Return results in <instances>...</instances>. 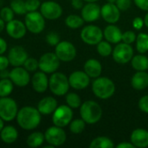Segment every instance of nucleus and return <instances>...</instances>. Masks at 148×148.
<instances>
[{"label": "nucleus", "instance_id": "f257e3e1", "mask_svg": "<svg viewBox=\"0 0 148 148\" xmlns=\"http://www.w3.org/2000/svg\"><path fill=\"white\" fill-rule=\"evenodd\" d=\"M16 119L22 129L31 131L40 125L42 114L37 108L31 106H25L18 110Z\"/></svg>", "mask_w": 148, "mask_h": 148}, {"label": "nucleus", "instance_id": "f03ea898", "mask_svg": "<svg viewBox=\"0 0 148 148\" xmlns=\"http://www.w3.org/2000/svg\"><path fill=\"white\" fill-rule=\"evenodd\" d=\"M80 114L86 124H95L102 116V109L96 101H86L80 107Z\"/></svg>", "mask_w": 148, "mask_h": 148}, {"label": "nucleus", "instance_id": "7ed1b4c3", "mask_svg": "<svg viewBox=\"0 0 148 148\" xmlns=\"http://www.w3.org/2000/svg\"><path fill=\"white\" fill-rule=\"evenodd\" d=\"M92 90L97 98L107 100L114 95L115 92V85L111 79L99 76L93 82Z\"/></svg>", "mask_w": 148, "mask_h": 148}, {"label": "nucleus", "instance_id": "20e7f679", "mask_svg": "<svg viewBox=\"0 0 148 148\" xmlns=\"http://www.w3.org/2000/svg\"><path fill=\"white\" fill-rule=\"evenodd\" d=\"M69 78L61 72H54L49 78V88L56 96L65 95L69 89Z\"/></svg>", "mask_w": 148, "mask_h": 148}, {"label": "nucleus", "instance_id": "39448f33", "mask_svg": "<svg viewBox=\"0 0 148 148\" xmlns=\"http://www.w3.org/2000/svg\"><path fill=\"white\" fill-rule=\"evenodd\" d=\"M24 23L27 30L32 34H40L45 28V18L41 12H27L24 17Z\"/></svg>", "mask_w": 148, "mask_h": 148}, {"label": "nucleus", "instance_id": "423d86ee", "mask_svg": "<svg viewBox=\"0 0 148 148\" xmlns=\"http://www.w3.org/2000/svg\"><path fill=\"white\" fill-rule=\"evenodd\" d=\"M18 106L16 101L7 97H0V117L6 122H10L16 119L17 112H18Z\"/></svg>", "mask_w": 148, "mask_h": 148}, {"label": "nucleus", "instance_id": "0eeeda50", "mask_svg": "<svg viewBox=\"0 0 148 148\" xmlns=\"http://www.w3.org/2000/svg\"><path fill=\"white\" fill-rule=\"evenodd\" d=\"M73 119V111L68 105H61L56 108L52 114V122L55 126L65 127L71 122Z\"/></svg>", "mask_w": 148, "mask_h": 148}, {"label": "nucleus", "instance_id": "6e6552de", "mask_svg": "<svg viewBox=\"0 0 148 148\" xmlns=\"http://www.w3.org/2000/svg\"><path fill=\"white\" fill-rule=\"evenodd\" d=\"M45 141L52 147H60L67 140V135L62 127L57 126L49 127L44 133Z\"/></svg>", "mask_w": 148, "mask_h": 148}, {"label": "nucleus", "instance_id": "1a4fd4ad", "mask_svg": "<svg viewBox=\"0 0 148 148\" xmlns=\"http://www.w3.org/2000/svg\"><path fill=\"white\" fill-rule=\"evenodd\" d=\"M60 62L61 61L55 53H45L38 60L39 69L46 74H52L59 69Z\"/></svg>", "mask_w": 148, "mask_h": 148}, {"label": "nucleus", "instance_id": "9d476101", "mask_svg": "<svg viewBox=\"0 0 148 148\" xmlns=\"http://www.w3.org/2000/svg\"><path fill=\"white\" fill-rule=\"evenodd\" d=\"M82 40L88 45H97L103 38V31L96 25H87L81 31Z\"/></svg>", "mask_w": 148, "mask_h": 148}, {"label": "nucleus", "instance_id": "9b49d317", "mask_svg": "<svg viewBox=\"0 0 148 148\" xmlns=\"http://www.w3.org/2000/svg\"><path fill=\"white\" fill-rule=\"evenodd\" d=\"M55 54L62 62H71L76 56V49L75 45L69 41L60 42L55 48Z\"/></svg>", "mask_w": 148, "mask_h": 148}, {"label": "nucleus", "instance_id": "f8f14e48", "mask_svg": "<svg viewBox=\"0 0 148 148\" xmlns=\"http://www.w3.org/2000/svg\"><path fill=\"white\" fill-rule=\"evenodd\" d=\"M113 58L120 64H126L130 62L134 56V49L130 44L119 42L113 49Z\"/></svg>", "mask_w": 148, "mask_h": 148}, {"label": "nucleus", "instance_id": "ddd939ff", "mask_svg": "<svg viewBox=\"0 0 148 148\" xmlns=\"http://www.w3.org/2000/svg\"><path fill=\"white\" fill-rule=\"evenodd\" d=\"M9 78L13 82V84L19 88H24L30 82V75L29 72L26 70L23 67H13L11 70H10Z\"/></svg>", "mask_w": 148, "mask_h": 148}, {"label": "nucleus", "instance_id": "4468645a", "mask_svg": "<svg viewBox=\"0 0 148 148\" xmlns=\"http://www.w3.org/2000/svg\"><path fill=\"white\" fill-rule=\"evenodd\" d=\"M40 12L48 20H56L62 14V6L55 1H45L41 3Z\"/></svg>", "mask_w": 148, "mask_h": 148}, {"label": "nucleus", "instance_id": "2eb2a0df", "mask_svg": "<svg viewBox=\"0 0 148 148\" xmlns=\"http://www.w3.org/2000/svg\"><path fill=\"white\" fill-rule=\"evenodd\" d=\"M5 29L7 34L11 38L16 40L22 39L23 37H24L27 32V28L25 26V23L17 19H13L6 23Z\"/></svg>", "mask_w": 148, "mask_h": 148}, {"label": "nucleus", "instance_id": "dca6fc26", "mask_svg": "<svg viewBox=\"0 0 148 148\" xmlns=\"http://www.w3.org/2000/svg\"><path fill=\"white\" fill-rule=\"evenodd\" d=\"M7 57L9 59L10 65L13 67H19L23 65L24 62L29 57V56L26 49L23 47L14 46L9 50Z\"/></svg>", "mask_w": 148, "mask_h": 148}, {"label": "nucleus", "instance_id": "f3484780", "mask_svg": "<svg viewBox=\"0 0 148 148\" xmlns=\"http://www.w3.org/2000/svg\"><path fill=\"white\" fill-rule=\"evenodd\" d=\"M69 85L72 88L76 90H82L90 83V77L85 73V71H74L69 77Z\"/></svg>", "mask_w": 148, "mask_h": 148}, {"label": "nucleus", "instance_id": "a211bd4d", "mask_svg": "<svg viewBox=\"0 0 148 148\" xmlns=\"http://www.w3.org/2000/svg\"><path fill=\"white\" fill-rule=\"evenodd\" d=\"M101 17L108 23H115L120 20L121 10L115 3H108L101 8Z\"/></svg>", "mask_w": 148, "mask_h": 148}, {"label": "nucleus", "instance_id": "6ab92c4d", "mask_svg": "<svg viewBox=\"0 0 148 148\" xmlns=\"http://www.w3.org/2000/svg\"><path fill=\"white\" fill-rule=\"evenodd\" d=\"M30 82L34 91L39 94L44 93L49 88V78L47 74L41 70L34 73L30 79Z\"/></svg>", "mask_w": 148, "mask_h": 148}, {"label": "nucleus", "instance_id": "aec40b11", "mask_svg": "<svg viewBox=\"0 0 148 148\" xmlns=\"http://www.w3.org/2000/svg\"><path fill=\"white\" fill-rule=\"evenodd\" d=\"M101 16V7L95 3H88L82 9V17L85 22L92 23L99 19Z\"/></svg>", "mask_w": 148, "mask_h": 148}, {"label": "nucleus", "instance_id": "412c9836", "mask_svg": "<svg viewBox=\"0 0 148 148\" xmlns=\"http://www.w3.org/2000/svg\"><path fill=\"white\" fill-rule=\"evenodd\" d=\"M58 107L57 101L52 96H46L37 103V109L42 115L52 114Z\"/></svg>", "mask_w": 148, "mask_h": 148}, {"label": "nucleus", "instance_id": "4be33fe9", "mask_svg": "<svg viewBox=\"0 0 148 148\" xmlns=\"http://www.w3.org/2000/svg\"><path fill=\"white\" fill-rule=\"evenodd\" d=\"M131 143L135 147L139 148H145L148 147V131L137 128L134 130L130 136Z\"/></svg>", "mask_w": 148, "mask_h": 148}, {"label": "nucleus", "instance_id": "5701e85b", "mask_svg": "<svg viewBox=\"0 0 148 148\" xmlns=\"http://www.w3.org/2000/svg\"><path fill=\"white\" fill-rule=\"evenodd\" d=\"M103 37L110 43L117 44L121 42L122 39V32L119 27L114 24H109L103 30Z\"/></svg>", "mask_w": 148, "mask_h": 148}, {"label": "nucleus", "instance_id": "b1692460", "mask_svg": "<svg viewBox=\"0 0 148 148\" xmlns=\"http://www.w3.org/2000/svg\"><path fill=\"white\" fill-rule=\"evenodd\" d=\"M84 71L90 78H97L101 75L102 67L101 62L96 59H88L84 64Z\"/></svg>", "mask_w": 148, "mask_h": 148}, {"label": "nucleus", "instance_id": "393cba45", "mask_svg": "<svg viewBox=\"0 0 148 148\" xmlns=\"http://www.w3.org/2000/svg\"><path fill=\"white\" fill-rule=\"evenodd\" d=\"M132 87L136 90H143L148 87V73L146 71L136 72L131 80Z\"/></svg>", "mask_w": 148, "mask_h": 148}, {"label": "nucleus", "instance_id": "a878e982", "mask_svg": "<svg viewBox=\"0 0 148 148\" xmlns=\"http://www.w3.org/2000/svg\"><path fill=\"white\" fill-rule=\"evenodd\" d=\"M0 138L5 144H13L18 138V131L13 126H4L0 132Z\"/></svg>", "mask_w": 148, "mask_h": 148}, {"label": "nucleus", "instance_id": "bb28decb", "mask_svg": "<svg viewBox=\"0 0 148 148\" xmlns=\"http://www.w3.org/2000/svg\"><path fill=\"white\" fill-rule=\"evenodd\" d=\"M133 69L137 71H147L148 69V57L143 54L133 56L131 60Z\"/></svg>", "mask_w": 148, "mask_h": 148}, {"label": "nucleus", "instance_id": "cd10ccee", "mask_svg": "<svg viewBox=\"0 0 148 148\" xmlns=\"http://www.w3.org/2000/svg\"><path fill=\"white\" fill-rule=\"evenodd\" d=\"M45 140L44 134L42 132L31 133L26 139V144L31 148H36L41 147Z\"/></svg>", "mask_w": 148, "mask_h": 148}, {"label": "nucleus", "instance_id": "c85d7f7f", "mask_svg": "<svg viewBox=\"0 0 148 148\" xmlns=\"http://www.w3.org/2000/svg\"><path fill=\"white\" fill-rule=\"evenodd\" d=\"M114 147V144L113 140L105 136H101L94 139L89 145L90 148H113Z\"/></svg>", "mask_w": 148, "mask_h": 148}, {"label": "nucleus", "instance_id": "c756f323", "mask_svg": "<svg viewBox=\"0 0 148 148\" xmlns=\"http://www.w3.org/2000/svg\"><path fill=\"white\" fill-rule=\"evenodd\" d=\"M136 49L140 54L148 52V34L140 33L136 37Z\"/></svg>", "mask_w": 148, "mask_h": 148}, {"label": "nucleus", "instance_id": "7c9ffc66", "mask_svg": "<svg viewBox=\"0 0 148 148\" xmlns=\"http://www.w3.org/2000/svg\"><path fill=\"white\" fill-rule=\"evenodd\" d=\"M14 84L10 78L0 79V97H7L11 95Z\"/></svg>", "mask_w": 148, "mask_h": 148}, {"label": "nucleus", "instance_id": "2f4dec72", "mask_svg": "<svg viewBox=\"0 0 148 148\" xmlns=\"http://www.w3.org/2000/svg\"><path fill=\"white\" fill-rule=\"evenodd\" d=\"M84 19L82 16H78L75 14H71L68 16L65 19V24L70 29H78L82 27L84 23Z\"/></svg>", "mask_w": 148, "mask_h": 148}, {"label": "nucleus", "instance_id": "473e14b6", "mask_svg": "<svg viewBox=\"0 0 148 148\" xmlns=\"http://www.w3.org/2000/svg\"><path fill=\"white\" fill-rule=\"evenodd\" d=\"M66 103L72 109L78 108L82 105L81 97L75 93H67L66 94Z\"/></svg>", "mask_w": 148, "mask_h": 148}, {"label": "nucleus", "instance_id": "72a5a7b5", "mask_svg": "<svg viewBox=\"0 0 148 148\" xmlns=\"http://www.w3.org/2000/svg\"><path fill=\"white\" fill-rule=\"evenodd\" d=\"M97 52L100 56L103 57L110 56L113 53V48L111 43L108 41H101L97 44Z\"/></svg>", "mask_w": 148, "mask_h": 148}, {"label": "nucleus", "instance_id": "f704fd0d", "mask_svg": "<svg viewBox=\"0 0 148 148\" xmlns=\"http://www.w3.org/2000/svg\"><path fill=\"white\" fill-rule=\"evenodd\" d=\"M85 126L86 122L82 119H75L69 123V130L75 134H79L84 131Z\"/></svg>", "mask_w": 148, "mask_h": 148}, {"label": "nucleus", "instance_id": "c9c22d12", "mask_svg": "<svg viewBox=\"0 0 148 148\" xmlns=\"http://www.w3.org/2000/svg\"><path fill=\"white\" fill-rule=\"evenodd\" d=\"M10 7L12 9L15 14L25 15L27 13V10L25 7V1L23 0H12L10 2Z\"/></svg>", "mask_w": 148, "mask_h": 148}, {"label": "nucleus", "instance_id": "e433bc0d", "mask_svg": "<svg viewBox=\"0 0 148 148\" xmlns=\"http://www.w3.org/2000/svg\"><path fill=\"white\" fill-rule=\"evenodd\" d=\"M14 11L12 10V9L10 7H8V6H5V7H3L1 8L0 10V17L5 22V23H8L11 20L14 19Z\"/></svg>", "mask_w": 148, "mask_h": 148}, {"label": "nucleus", "instance_id": "4c0bfd02", "mask_svg": "<svg viewBox=\"0 0 148 148\" xmlns=\"http://www.w3.org/2000/svg\"><path fill=\"white\" fill-rule=\"evenodd\" d=\"M23 67L29 72H36L37 70V69H39L38 60L32 58V57H28L26 59V61L24 62Z\"/></svg>", "mask_w": 148, "mask_h": 148}, {"label": "nucleus", "instance_id": "58836bf2", "mask_svg": "<svg viewBox=\"0 0 148 148\" xmlns=\"http://www.w3.org/2000/svg\"><path fill=\"white\" fill-rule=\"evenodd\" d=\"M46 42L49 45L56 47L61 41H60V36L56 32H49L46 36Z\"/></svg>", "mask_w": 148, "mask_h": 148}, {"label": "nucleus", "instance_id": "ea45409f", "mask_svg": "<svg viewBox=\"0 0 148 148\" xmlns=\"http://www.w3.org/2000/svg\"><path fill=\"white\" fill-rule=\"evenodd\" d=\"M40 6H41L40 0H25V7L27 12L36 11L38 9H40Z\"/></svg>", "mask_w": 148, "mask_h": 148}, {"label": "nucleus", "instance_id": "a19ab883", "mask_svg": "<svg viewBox=\"0 0 148 148\" xmlns=\"http://www.w3.org/2000/svg\"><path fill=\"white\" fill-rule=\"evenodd\" d=\"M136 34L132 31V30H127L124 33H122V39L121 41L125 43H127V44H131L133 42H134L136 41Z\"/></svg>", "mask_w": 148, "mask_h": 148}, {"label": "nucleus", "instance_id": "79ce46f5", "mask_svg": "<svg viewBox=\"0 0 148 148\" xmlns=\"http://www.w3.org/2000/svg\"><path fill=\"white\" fill-rule=\"evenodd\" d=\"M115 4L121 11H125V10H127L131 7L132 1L131 0H116Z\"/></svg>", "mask_w": 148, "mask_h": 148}, {"label": "nucleus", "instance_id": "37998d69", "mask_svg": "<svg viewBox=\"0 0 148 148\" xmlns=\"http://www.w3.org/2000/svg\"><path fill=\"white\" fill-rule=\"evenodd\" d=\"M138 106L142 112L148 114V95H145L140 99Z\"/></svg>", "mask_w": 148, "mask_h": 148}, {"label": "nucleus", "instance_id": "c03bdc74", "mask_svg": "<svg viewBox=\"0 0 148 148\" xmlns=\"http://www.w3.org/2000/svg\"><path fill=\"white\" fill-rule=\"evenodd\" d=\"M10 66V62L7 56L0 55V70L7 69Z\"/></svg>", "mask_w": 148, "mask_h": 148}, {"label": "nucleus", "instance_id": "a18cd8bd", "mask_svg": "<svg viewBox=\"0 0 148 148\" xmlns=\"http://www.w3.org/2000/svg\"><path fill=\"white\" fill-rule=\"evenodd\" d=\"M134 3L140 10L148 11V0H134Z\"/></svg>", "mask_w": 148, "mask_h": 148}, {"label": "nucleus", "instance_id": "49530a36", "mask_svg": "<svg viewBox=\"0 0 148 148\" xmlns=\"http://www.w3.org/2000/svg\"><path fill=\"white\" fill-rule=\"evenodd\" d=\"M144 25V20L140 17H135L133 21V26L135 29H140Z\"/></svg>", "mask_w": 148, "mask_h": 148}, {"label": "nucleus", "instance_id": "de8ad7c7", "mask_svg": "<svg viewBox=\"0 0 148 148\" xmlns=\"http://www.w3.org/2000/svg\"><path fill=\"white\" fill-rule=\"evenodd\" d=\"M71 5L75 10H82L83 7V0H71Z\"/></svg>", "mask_w": 148, "mask_h": 148}, {"label": "nucleus", "instance_id": "09e8293b", "mask_svg": "<svg viewBox=\"0 0 148 148\" xmlns=\"http://www.w3.org/2000/svg\"><path fill=\"white\" fill-rule=\"evenodd\" d=\"M7 48H8L7 42L3 38L0 37V55H3L6 52Z\"/></svg>", "mask_w": 148, "mask_h": 148}, {"label": "nucleus", "instance_id": "8fccbe9b", "mask_svg": "<svg viewBox=\"0 0 148 148\" xmlns=\"http://www.w3.org/2000/svg\"><path fill=\"white\" fill-rule=\"evenodd\" d=\"M117 148H134L135 147L132 143H129V142H122V143H120L119 145L116 146Z\"/></svg>", "mask_w": 148, "mask_h": 148}, {"label": "nucleus", "instance_id": "3c124183", "mask_svg": "<svg viewBox=\"0 0 148 148\" xmlns=\"http://www.w3.org/2000/svg\"><path fill=\"white\" fill-rule=\"evenodd\" d=\"M10 75V71L7 69H3V70H0V78H9Z\"/></svg>", "mask_w": 148, "mask_h": 148}, {"label": "nucleus", "instance_id": "603ef678", "mask_svg": "<svg viewBox=\"0 0 148 148\" xmlns=\"http://www.w3.org/2000/svg\"><path fill=\"white\" fill-rule=\"evenodd\" d=\"M5 25H6V24H5V22L0 17V33L5 29Z\"/></svg>", "mask_w": 148, "mask_h": 148}, {"label": "nucleus", "instance_id": "864d4df0", "mask_svg": "<svg viewBox=\"0 0 148 148\" xmlns=\"http://www.w3.org/2000/svg\"><path fill=\"white\" fill-rule=\"evenodd\" d=\"M3 127H4V121L0 117V132L3 128Z\"/></svg>", "mask_w": 148, "mask_h": 148}, {"label": "nucleus", "instance_id": "5fc2aeb1", "mask_svg": "<svg viewBox=\"0 0 148 148\" xmlns=\"http://www.w3.org/2000/svg\"><path fill=\"white\" fill-rule=\"evenodd\" d=\"M144 23H145V25H146V26L148 28V12L146 14V16H145V18H144Z\"/></svg>", "mask_w": 148, "mask_h": 148}, {"label": "nucleus", "instance_id": "6e6d98bb", "mask_svg": "<svg viewBox=\"0 0 148 148\" xmlns=\"http://www.w3.org/2000/svg\"><path fill=\"white\" fill-rule=\"evenodd\" d=\"M83 1H85V2H87V3H95V2H97L98 0H83Z\"/></svg>", "mask_w": 148, "mask_h": 148}, {"label": "nucleus", "instance_id": "4d7b16f0", "mask_svg": "<svg viewBox=\"0 0 148 148\" xmlns=\"http://www.w3.org/2000/svg\"><path fill=\"white\" fill-rule=\"evenodd\" d=\"M108 3H116V0H107Z\"/></svg>", "mask_w": 148, "mask_h": 148}]
</instances>
